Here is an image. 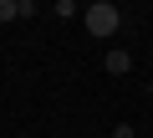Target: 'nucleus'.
Instances as JSON below:
<instances>
[{
  "label": "nucleus",
  "instance_id": "3",
  "mask_svg": "<svg viewBox=\"0 0 153 138\" xmlns=\"http://www.w3.org/2000/svg\"><path fill=\"white\" fill-rule=\"evenodd\" d=\"M0 21H21V0H0Z\"/></svg>",
  "mask_w": 153,
  "mask_h": 138
},
{
  "label": "nucleus",
  "instance_id": "4",
  "mask_svg": "<svg viewBox=\"0 0 153 138\" xmlns=\"http://www.w3.org/2000/svg\"><path fill=\"white\" fill-rule=\"evenodd\" d=\"M112 138H138V133H133V123H117V128H112Z\"/></svg>",
  "mask_w": 153,
  "mask_h": 138
},
{
  "label": "nucleus",
  "instance_id": "2",
  "mask_svg": "<svg viewBox=\"0 0 153 138\" xmlns=\"http://www.w3.org/2000/svg\"><path fill=\"white\" fill-rule=\"evenodd\" d=\"M102 66H107L112 77H123L128 66H133V56H128V51H107V56H102Z\"/></svg>",
  "mask_w": 153,
  "mask_h": 138
},
{
  "label": "nucleus",
  "instance_id": "5",
  "mask_svg": "<svg viewBox=\"0 0 153 138\" xmlns=\"http://www.w3.org/2000/svg\"><path fill=\"white\" fill-rule=\"evenodd\" d=\"M148 97H153V82H148Z\"/></svg>",
  "mask_w": 153,
  "mask_h": 138
},
{
  "label": "nucleus",
  "instance_id": "1",
  "mask_svg": "<svg viewBox=\"0 0 153 138\" xmlns=\"http://www.w3.org/2000/svg\"><path fill=\"white\" fill-rule=\"evenodd\" d=\"M82 26H87L92 36H112V31L123 26V10H117V5H107V0H97V5H87V10H82Z\"/></svg>",
  "mask_w": 153,
  "mask_h": 138
}]
</instances>
